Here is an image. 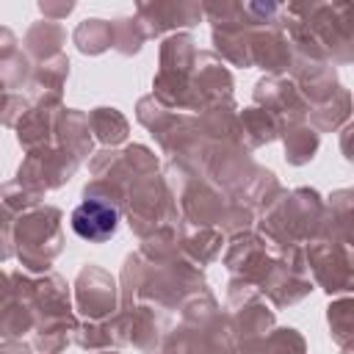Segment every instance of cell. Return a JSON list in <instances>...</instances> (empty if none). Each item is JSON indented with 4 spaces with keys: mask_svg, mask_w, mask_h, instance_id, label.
Returning <instances> with one entry per match:
<instances>
[{
    "mask_svg": "<svg viewBox=\"0 0 354 354\" xmlns=\"http://www.w3.org/2000/svg\"><path fill=\"white\" fill-rule=\"evenodd\" d=\"M116 221H119L116 207L108 205V202H100V199L83 202L72 213V230L83 241H105V238H111L116 232Z\"/></svg>",
    "mask_w": 354,
    "mask_h": 354,
    "instance_id": "6da1fadb",
    "label": "cell"
}]
</instances>
